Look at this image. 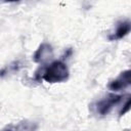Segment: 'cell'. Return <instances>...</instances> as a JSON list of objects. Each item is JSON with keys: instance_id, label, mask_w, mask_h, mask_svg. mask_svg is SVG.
<instances>
[{"instance_id": "cell-4", "label": "cell", "mask_w": 131, "mask_h": 131, "mask_svg": "<svg viewBox=\"0 0 131 131\" xmlns=\"http://www.w3.org/2000/svg\"><path fill=\"white\" fill-rule=\"evenodd\" d=\"M38 128V123L30 120H21L17 123H11L6 125L0 131H37Z\"/></svg>"}, {"instance_id": "cell-3", "label": "cell", "mask_w": 131, "mask_h": 131, "mask_svg": "<svg viewBox=\"0 0 131 131\" xmlns=\"http://www.w3.org/2000/svg\"><path fill=\"white\" fill-rule=\"evenodd\" d=\"M131 84V71L130 70H126L122 73H120V75L112 80L107 87L110 90L114 91V92H118V91H121V90H124L126 89L127 87H129Z\"/></svg>"}, {"instance_id": "cell-1", "label": "cell", "mask_w": 131, "mask_h": 131, "mask_svg": "<svg viewBox=\"0 0 131 131\" xmlns=\"http://www.w3.org/2000/svg\"><path fill=\"white\" fill-rule=\"evenodd\" d=\"M69 76L70 72L67 64L61 60H54L45 68L42 79L48 83H61L66 82Z\"/></svg>"}, {"instance_id": "cell-5", "label": "cell", "mask_w": 131, "mask_h": 131, "mask_svg": "<svg viewBox=\"0 0 131 131\" xmlns=\"http://www.w3.org/2000/svg\"><path fill=\"white\" fill-rule=\"evenodd\" d=\"M52 56H53L52 46L49 43L44 42L35 51V53L33 55V59H34V61H36L38 63H44V62L48 61L49 59H51Z\"/></svg>"}, {"instance_id": "cell-2", "label": "cell", "mask_w": 131, "mask_h": 131, "mask_svg": "<svg viewBox=\"0 0 131 131\" xmlns=\"http://www.w3.org/2000/svg\"><path fill=\"white\" fill-rule=\"evenodd\" d=\"M123 96L120 94H115V93H110L105 96H103L101 99L97 100L94 103V110L95 113L99 116H105L107 115L112 108L117 105L121 100H122Z\"/></svg>"}, {"instance_id": "cell-7", "label": "cell", "mask_w": 131, "mask_h": 131, "mask_svg": "<svg viewBox=\"0 0 131 131\" xmlns=\"http://www.w3.org/2000/svg\"><path fill=\"white\" fill-rule=\"evenodd\" d=\"M130 103H131V101H130V98H129V96H128V98H127V100H126V103L124 104V107L121 110V112H120V117H122V116H124L129 110H130Z\"/></svg>"}, {"instance_id": "cell-6", "label": "cell", "mask_w": 131, "mask_h": 131, "mask_svg": "<svg viewBox=\"0 0 131 131\" xmlns=\"http://www.w3.org/2000/svg\"><path fill=\"white\" fill-rule=\"evenodd\" d=\"M131 30V24L128 19L126 20H121L117 24L116 30L108 36L110 41H116V40H121L124 37H126Z\"/></svg>"}]
</instances>
